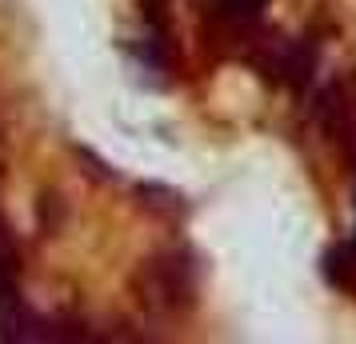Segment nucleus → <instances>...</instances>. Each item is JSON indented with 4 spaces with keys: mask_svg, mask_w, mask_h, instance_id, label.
I'll return each mask as SVG.
<instances>
[{
    "mask_svg": "<svg viewBox=\"0 0 356 344\" xmlns=\"http://www.w3.org/2000/svg\"><path fill=\"white\" fill-rule=\"evenodd\" d=\"M312 113H316L321 136L353 164V172H356V88L348 81H340V76L316 84Z\"/></svg>",
    "mask_w": 356,
    "mask_h": 344,
    "instance_id": "f257e3e1",
    "label": "nucleus"
},
{
    "mask_svg": "<svg viewBox=\"0 0 356 344\" xmlns=\"http://www.w3.org/2000/svg\"><path fill=\"white\" fill-rule=\"evenodd\" d=\"M17 277H20V256H17V240H13V229L0 213V312L20 304V288H17Z\"/></svg>",
    "mask_w": 356,
    "mask_h": 344,
    "instance_id": "39448f33",
    "label": "nucleus"
},
{
    "mask_svg": "<svg viewBox=\"0 0 356 344\" xmlns=\"http://www.w3.org/2000/svg\"><path fill=\"white\" fill-rule=\"evenodd\" d=\"M273 0H204V17H209L212 36L225 49L241 52L248 44V36L264 24V8Z\"/></svg>",
    "mask_w": 356,
    "mask_h": 344,
    "instance_id": "7ed1b4c3",
    "label": "nucleus"
},
{
    "mask_svg": "<svg viewBox=\"0 0 356 344\" xmlns=\"http://www.w3.org/2000/svg\"><path fill=\"white\" fill-rule=\"evenodd\" d=\"M140 8H145L148 60H152V68H172V60H177V44H172V20H168L172 0H140Z\"/></svg>",
    "mask_w": 356,
    "mask_h": 344,
    "instance_id": "20e7f679",
    "label": "nucleus"
},
{
    "mask_svg": "<svg viewBox=\"0 0 356 344\" xmlns=\"http://www.w3.org/2000/svg\"><path fill=\"white\" fill-rule=\"evenodd\" d=\"M140 300L156 312H177L193 300V264L188 256L177 252H161L156 261L145 264L140 272Z\"/></svg>",
    "mask_w": 356,
    "mask_h": 344,
    "instance_id": "f03ea898",
    "label": "nucleus"
}]
</instances>
